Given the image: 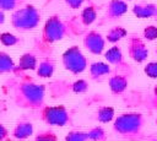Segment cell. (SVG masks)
<instances>
[{"instance_id": "1", "label": "cell", "mask_w": 157, "mask_h": 141, "mask_svg": "<svg viewBox=\"0 0 157 141\" xmlns=\"http://www.w3.org/2000/svg\"><path fill=\"white\" fill-rule=\"evenodd\" d=\"M12 101L16 107L28 110H38L44 105L45 101V85L37 83L26 72L15 75L9 81Z\"/></svg>"}, {"instance_id": "2", "label": "cell", "mask_w": 157, "mask_h": 141, "mask_svg": "<svg viewBox=\"0 0 157 141\" xmlns=\"http://www.w3.org/2000/svg\"><path fill=\"white\" fill-rule=\"evenodd\" d=\"M77 16L69 18H63L60 15L55 13L49 16L43 26L42 29V38H40V45L49 47L53 43H56L59 40H63L66 37L81 34L83 31L80 28L81 22H77Z\"/></svg>"}, {"instance_id": "3", "label": "cell", "mask_w": 157, "mask_h": 141, "mask_svg": "<svg viewBox=\"0 0 157 141\" xmlns=\"http://www.w3.org/2000/svg\"><path fill=\"white\" fill-rule=\"evenodd\" d=\"M146 124L145 115L137 112L121 113L113 121V131L120 137L129 141H140L144 139V128Z\"/></svg>"}, {"instance_id": "4", "label": "cell", "mask_w": 157, "mask_h": 141, "mask_svg": "<svg viewBox=\"0 0 157 141\" xmlns=\"http://www.w3.org/2000/svg\"><path fill=\"white\" fill-rule=\"evenodd\" d=\"M42 20V13L32 4H25L11 13V26L17 32H29L38 27Z\"/></svg>"}, {"instance_id": "5", "label": "cell", "mask_w": 157, "mask_h": 141, "mask_svg": "<svg viewBox=\"0 0 157 141\" xmlns=\"http://www.w3.org/2000/svg\"><path fill=\"white\" fill-rule=\"evenodd\" d=\"M39 119L47 125L52 126H65L72 121V115L70 110L61 104L58 105H43L38 110Z\"/></svg>"}, {"instance_id": "6", "label": "cell", "mask_w": 157, "mask_h": 141, "mask_svg": "<svg viewBox=\"0 0 157 141\" xmlns=\"http://www.w3.org/2000/svg\"><path fill=\"white\" fill-rule=\"evenodd\" d=\"M61 64L66 71L78 75L87 69L88 60L78 45H71L61 54Z\"/></svg>"}, {"instance_id": "7", "label": "cell", "mask_w": 157, "mask_h": 141, "mask_svg": "<svg viewBox=\"0 0 157 141\" xmlns=\"http://www.w3.org/2000/svg\"><path fill=\"white\" fill-rule=\"evenodd\" d=\"M49 86V92L53 98L66 97L70 93H85L88 90V82L86 80H75V81H54Z\"/></svg>"}, {"instance_id": "8", "label": "cell", "mask_w": 157, "mask_h": 141, "mask_svg": "<svg viewBox=\"0 0 157 141\" xmlns=\"http://www.w3.org/2000/svg\"><path fill=\"white\" fill-rule=\"evenodd\" d=\"M128 54L135 63H145L148 58V48L145 39L136 33L130 34L128 37Z\"/></svg>"}, {"instance_id": "9", "label": "cell", "mask_w": 157, "mask_h": 141, "mask_svg": "<svg viewBox=\"0 0 157 141\" xmlns=\"http://www.w3.org/2000/svg\"><path fill=\"white\" fill-rule=\"evenodd\" d=\"M137 96L136 101H128L126 103L132 104L131 107H140L148 112L157 113V83L147 92H131Z\"/></svg>"}, {"instance_id": "10", "label": "cell", "mask_w": 157, "mask_h": 141, "mask_svg": "<svg viewBox=\"0 0 157 141\" xmlns=\"http://www.w3.org/2000/svg\"><path fill=\"white\" fill-rule=\"evenodd\" d=\"M82 44L85 49L94 55H99L103 53L105 47V38L96 29H91L85 33L82 38Z\"/></svg>"}, {"instance_id": "11", "label": "cell", "mask_w": 157, "mask_h": 141, "mask_svg": "<svg viewBox=\"0 0 157 141\" xmlns=\"http://www.w3.org/2000/svg\"><path fill=\"white\" fill-rule=\"evenodd\" d=\"M128 12V2L125 0H109L105 7V12L103 15V18L101 23L112 22L115 20L121 18Z\"/></svg>"}, {"instance_id": "12", "label": "cell", "mask_w": 157, "mask_h": 141, "mask_svg": "<svg viewBox=\"0 0 157 141\" xmlns=\"http://www.w3.org/2000/svg\"><path fill=\"white\" fill-rule=\"evenodd\" d=\"M104 59L105 61L110 65L114 66L119 71H125V72H131L130 65H128L124 60L123 51L119 45H113L110 47L105 53H104Z\"/></svg>"}, {"instance_id": "13", "label": "cell", "mask_w": 157, "mask_h": 141, "mask_svg": "<svg viewBox=\"0 0 157 141\" xmlns=\"http://www.w3.org/2000/svg\"><path fill=\"white\" fill-rule=\"evenodd\" d=\"M129 77H130V72H125V71L118 70V72L112 74L108 78V85H109L110 92L115 96L123 94L128 88Z\"/></svg>"}, {"instance_id": "14", "label": "cell", "mask_w": 157, "mask_h": 141, "mask_svg": "<svg viewBox=\"0 0 157 141\" xmlns=\"http://www.w3.org/2000/svg\"><path fill=\"white\" fill-rule=\"evenodd\" d=\"M37 64H38L37 53L33 51V50L26 51L20 56L18 63L16 64L15 70H13L12 74L13 75H20V74H23V72H27V71H31V70H36Z\"/></svg>"}, {"instance_id": "15", "label": "cell", "mask_w": 157, "mask_h": 141, "mask_svg": "<svg viewBox=\"0 0 157 141\" xmlns=\"http://www.w3.org/2000/svg\"><path fill=\"white\" fill-rule=\"evenodd\" d=\"M36 75L40 78H49L55 72V60L52 55H44L38 60Z\"/></svg>"}, {"instance_id": "16", "label": "cell", "mask_w": 157, "mask_h": 141, "mask_svg": "<svg viewBox=\"0 0 157 141\" xmlns=\"http://www.w3.org/2000/svg\"><path fill=\"white\" fill-rule=\"evenodd\" d=\"M32 135H33V124L27 119L18 120L11 131V136L16 140H26Z\"/></svg>"}, {"instance_id": "17", "label": "cell", "mask_w": 157, "mask_h": 141, "mask_svg": "<svg viewBox=\"0 0 157 141\" xmlns=\"http://www.w3.org/2000/svg\"><path fill=\"white\" fill-rule=\"evenodd\" d=\"M157 10V5L153 2H137L131 7V11L137 18H153Z\"/></svg>"}, {"instance_id": "18", "label": "cell", "mask_w": 157, "mask_h": 141, "mask_svg": "<svg viewBox=\"0 0 157 141\" xmlns=\"http://www.w3.org/2000/svg\"><path fill=\"white\" fill-rule=\"evenodd\" d=\"M90 78L93 81H101L104 76H108L112 74V67L108 63L104 61H94L88 67Z\"/></svg>"}, {"instance_id": "19", "label": "cell", "mask_w": 157, "mask_h": 141, "mask_svg": "<svg viewBox=\"0 0 157 141\" xmlns=\"http://www.w3.org/2000/svg\"><path fill=\"white\" fill-rule=\"evenodd\" d=\"M98 17V9L97 5L92 1H88V4L82 9L80 15V22L82 26H90L92 25Z\"/></svg>"}, {"instance_id": "20", "label": "cell", "mask_w": 157, "mask_h": 141, "mask_svg": "<svg viewBox=\"0 0 157 141\" xmlns=\"http://www.w3.org/2000/svg\"><path fill=\"white\" fill-rule=\"evenodd\" d=\"M114 116H115V110L110 105H102L97 108L94 113V119L102 124L110 123L112 120H114Z\"/></svg>"}, {"instance_id": "21", "label": "cell", "mask_w": 157, "mask_h": 141, "mask_svg": "<svg viewBox=\"0 0 157 141\" xmlns=\"http://www.w3.org/2000/svg\"><path fill=\"white\" fill-rule=\"evenodd\" d=\"M126 36H128V31L123 26H114L107 32L105 40L112 43V44H115V43H118L119 40H121Z\"/></svg>"}, {"instance_id": "22", "label": "cell", "mask_w": 157, "mask_h": 141, "mask_svg": "<svg viewBox=\"0 0 157 141\" xmlns=\"http://www.w3.org/2000/svg\"><path fill=\"white\" fill-rule=\"evenodd\" d=\"M15 66L16 64L11 58V55L6 51H0V75L13 72Z\"/></svg>"}, {"instance_id": "23", "label": "cell", "mask_w": 157, "mask_h": 141, "mask_svg": "<svg viewBox=\"0 0 157 141\" xmlns=\"http://www.w3.org/2000/svg\"><path fill=\"white\" fill-rule=\"evenodd\" d=\"M87 136L88 141H107L108 136L105 130L102 126H94L87 130Z\"/></svg>"}, {"instance_id": "24", "label": "cell", "mask_w": 157, "mask_h": 141, "mask_svg": "<svg viewBox=\"0 0 157 141\" xmlns=\"http://www.w3.org/2000/svg\"><path fill=\"white\" fill-rule=\"evenodd\" d=\"M22 40L20 37H17L16 34H12L10 32H2L0 33V43L5 47H13L20 44Z\"/></svg>"}, {"instance_id": "25", "label": "cell", "mask_w": 157, "mask_h": 141, "mask_svg": "<svg viewBox=\"0 0 157 141\" xmlns=\"http://www.w3.org/2000/svg\"><path fill=\"white\" fill-rule=\"evenodd\" d=\"M33 141H58V136L53 130L43 129V130H39L34 135Z\"/></svg>"}, {"instance_id": "26", "label": "cell", "mask_w": 157, "mask_h": 141, "mask_svg": "<svg viewBox=\"0 0 157 141\" xmlns=\"http://www.w3.org/2000/svg\"><path fill=\"white\" fill-rule=\"evenodd\" d=\"M65 141H88V136H87V131H82V130H70L65 137Z\"/></svg>"}, {"instance_id": "27", "label": "cell", "mask_w": 157, "mask_h": 141, "mask_svg": "<svg viewBox=\"0 0 157 141\" xmlns=\"http://www.w3.org/2000/svg\"><path fill=\"white\" fill-rule=\"evenodd\" d=\"M26 0H0V10L2 11H13L22 6Z\"/></svg>"}, {"instance_id": "28", "label": "cell", "mask_w": 157, "mask_h": 141, "mask_svg": "<svg viewBox=\"0 0 157 141\" xmlns=\"http://www.w3.org/2000/svg\"><path fill=\"white\" fill-rule=\"evenodd\" d=\"M142 38L147 42L156 40L157 39V26H155V25L146 26L142 31Z\"/></svg>"}, {"instance_id": "29", "label": "cell", "mask_w": 157, "mask_h": 141, "mask_svg": "<svg viewBox=\"0 0 157 141\" xmlns=\"http://www.w3.org/2000/svg\"><path fill=\"white\" fill-rule=\"evenodd\" d=\"M144 72L150 78H157V61H150L144 66Z\"/></svg>"}, {"instance_id": "30", "label": "cell", "mask_w": 157, "mask_h": 141, "mask_svg": "<svg viewBox=\"0 0 157 141\" xmlns=\"http://www.w3.org/2000/svg\"><path fill=\"white\" fill-rule=\"evenodd\" d=\"M66 6H69L70 9L72 10H76V9H80L82 6V4L85 2V0H64Z\"/></svg>"}, {"instance_id": "31", "label": "cell", "mask_w": 157, "mask_h": 141, "mask_svg": "<svg viewBox=\"0 0 157 141\" xmlns=\"http://www.w3.org/2000/svg\"><path fill=\"white\" fill-rule=\"evenodd\" d=\"M7 136H9L7 129L5 128V125H2V124L0 123V141H5V140L7 139Z\"/></svg>"}, {"instance_id": "32", "label": "cell", "mask_w": 157, "mask_h": 141, "mask_svg": "<svg viewBox=\"0 0 157 141\" xmlns=\"http://www.w3.org/2000/svg\"><path fill=\"white\" fill-rule=\"evenodd\" d=\"M5 21V11L0 10V23H4Z\"/></svg>"}, {"instance_id": "33", "label": "cell", "mask_w": 157, "mask_h": 141, "mask_svg": "<svg viewBox=\"0 0 157 141\" xmlns=\"http://www.w3.org/2000/svg\"><path fill=\"white\" fill-rule=\"evenodd\" d=\"M156 21H157V10H156V13H155V17H153Z\"/></svg>"}, {"instance_id": "34", "label": "cell", "mask_w": 157, "mask_h": 141, "mask_svg": "<svg viewBox=\"0 0 157 141\" xmlns=\"http://www.w3.org/2000/svg\"><path fill=\"white\" fill-rule=\"evenodd\" d=\"M150 141H157V139H152V140H150Z\"/></svg>"}, {"instance_id": "35", "label": "cell", "mask_w": 157, "mask_h": 141, "mask_svg": "<svg viewBox=\"0 0 157 141\" xmlns=\"http://www.w3.org/2000/svg\"><path fill=\"white\" fill-rule=\"evenodd\" d=\"M125 1H131V0H125Z\"/></svg>"}, {"instance_id": "36", "label": "cell", "mask_w": 157, "mask_h": 141, "mask_svg": "<svg viewBox=\"0 0 157 141\" xmlns=\"http://www.w3.org/2000/svg\"><path fill=\"white\" fill-rule=\"evenodd\" d=\"M156 124H157V119H156Z\"/></svg>"}]
</instances>
